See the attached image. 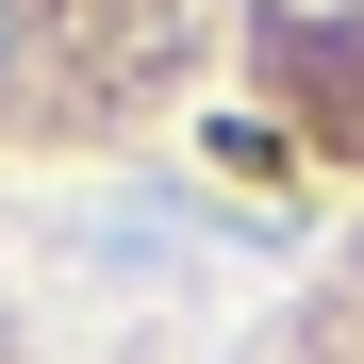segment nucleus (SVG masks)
I'll return each mask as SVG.
<instances>
[{"mask_svg": "<svg viewBox=\"0 0 364 364\" xmlns=\"http://www.w3.org/2000/svg\"><path fill=\"white\" fill-rule=\"evenodd\" d=\"M17 50H33V33H17V0H0V83H17Z\"/></svg>", "mask_w": 364, "mask_h": 364, "instance_id": "nucleus-1", "label": "nucleus"}]
</instances>
